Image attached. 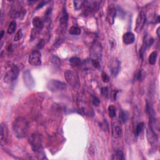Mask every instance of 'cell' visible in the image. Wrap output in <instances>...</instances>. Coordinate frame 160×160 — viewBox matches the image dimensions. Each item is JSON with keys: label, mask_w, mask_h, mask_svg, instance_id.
I'll return each instance as SVG.
<instances>
[{"label": "cell", "mask_w": 160, "mask_h": 160, "mask_svg": "<svg viewBox=\"0 0 160 160\" xmlns=\"http://www.w3.org/2000/svg\"><path fill=\"white\" fill-rule=\"evenodd\" d=\"M29 124L25 118L18 117L13 122V130L18 138H23L28 132Z\"/></svg>", "instance_id": "obj_1"}, {"label": "cell", "mask_w": 160, "mask_h": 160, "mask_svg": "<svg viewBox=\"0 0 160 160\" xmlns=\"http://www.w3.org/2000/svg\"><path fill=\"white\" fill-rule=\"evenodd\" d=\"M29 143L35 153H39L43 149L42 136L37 133L32 134L29 138Z\"/></svg>", "instance_id": "obj_2"}, {"label": "cell", "mask_w": 160, "mask_h": 160, "mask_svg": "<svg viewBox=\"0 0 160 160\" xmlns=\"http://www.w3.org/2000/svg\"><path fill=\"white\" fill-rule=\"evenodd\" d=\"M65 78L68 84L74 89L79 88L80 85V81L79 76L77 73L70 70H67L65 72Z\"/></svg>", "instance_id": "obj_3"}, {"label": "cell", "mask_w": 160, "mask_h": 160, "mask_svg": "<svg viewBox=\"0 0 160 160\" xmlns=\"http://www.w3.org/2000/svg\"><path fill=\"white\" fill-rule=\"evenodd\" d=\"M19 68L16 65L12 66L10 69L6 72L5 75H4V82H6V83H10L13 81H15L17 80L18 75H19Z\"/></svg>", "instance_id": "obj_4"}, {"label": "cell", "mask_w": 160, "mask_h": 160, "mask_svg": "<svg viewBox=\"0 0 160 160\" xmlns=\"http://www.w3.org/2000/svg\"><path fill=\"white\" fill-rule=\"evenodd\" d=\"M66 84L61 81L56 80H50L47 84L48 89L51 92H58L65 90L66 88Z\"/></svg>", "instance_id": "obj_5"}, {"label": "cell", "mask_w": 160, "mask_h": 160, "mask_svg": "<svg viewBox=\"0 0 160 160\" xmlns=\"http://www.w3.org/2000/svg\"><path fill=\"white\" fill-rule=\"evenodd\" d=\"M109 68L110 70L111 74L113 77H116L121 69V62L117 58H111L108 63Z\"/></svg>", "instance_id": "obj_6"}, {"label": "cell", "mask_w": 160, "mask_h": 160, "mask_svg": "<svg viewBox=\"0 0 160 160\" xmlns=\"http://www.w3.org/2000/svg\"><path fill=\"white\" fill-rule=\"evenodd\" d=\"M23 79L24 84L27 88L29 90L34 88L35 86V81L31 72L28 70H25L23 73Z\"/></svg>", "instance_id": "obj_7"}, {"label": "cell", "mask_w": 160, "mask_h": 160, "mask_svg": "<svg viewBox=\"0 0 160 160\" xmlns=\"http://www.w3.org/2000/svg\"><path fill=\"white\" fill-rule=\"evenodd\" d=\"M28 62L31 65L38 66L42 65V54L39 50H34L28 58Z\"/></svg>", "instance_id": "obj_8"}, {"label": "cell", "mask_w": 160, "mask_h": 160, "mask_svg": "<svg viewBox=\"0 0 160 160\" xmlns=\"http://www.w3.org/2000/svg\"><path fill=\"white\" fill-rule=\"evenodd\" d=\"M146 22V16L145 13L143 11H141L136 18V26H135V31L137 33H140L143 28Z\"/></svg>", "instance_id": "obj_9"}, {"label": "cell", "mask_w": 160, "mask_h": 160, "mask_svg": "<svg viewBox=\"0 0 160 160\" xmlns=\"http://www.w3.org/2000/svg\"><path fill=\"white\" fill-rule=\"evenodd\" d=\"M116 16V9L114 4H110L108 7L106 13V20L108 23L112 25L115 23V20Z\"/></svg>", "instance_id": "obj_10"}, {"label": "cell", "mask_w": 160, "mask_h": 160, "mask_svg": "<svg viewBox=\"0 0 160 160\" xmlns=\"http://www.w3.org/2000/svg\"><path fill=\"white\" fill-rule=\"evenodd\" d=\"M111 133L114 138H120L122 135V127L118 121H113L111 125Z\"/></svg>", "instance_id": "obj_11"}, {"label": "cell", "mask_w": 160, "mask_h": 160, "mask_svg": "<svg viewBox=\"0 0 160 160\" xmlns=\"http://www.w3.org/2000/svg\"><path fill=\"white\" fill-rule=\"evenodd\" d=\"M85 11L86 14H90L97 11L99 7V2L98 1H85Z\"/></svg>", "instance_id": "obj_12"}, {"label": "cell", "mask_w": 160, "mask_h": 160, "mask_svg": "<svg viewBox=\"0 0 160 160\" xmlns=\"http://www.w3.org/2000/svg\"><path fill=\"white\" fill-rule=\"evenodd\" d=\"M101 47L99 44L95 43L92 46L90 50L91 59H98L100 60L101 58Z\"/></svg>", "instance_id": "obj_13"}, {"label": "cell", "mask_w": 160, "mask_h": 160, "mask_svg": "<svg viewBox=\"0 0 160 160\" xmlns=\"http://www.w3.org/2000/svg\"><path fill=\"white\" fill-rule=\"evenodd\" d=\"M146 135H147V139L148 142L152 144H156L158 141V136L156 132L154 130H153L152 128H149L147 130L146 132Z\"/></svg>", "instance_id": "obj_14"}, {"label": "cell", "mask_w": 160, "mask_h": 160, "mask_svg": "<svg viewBox=\"0 0 160 160\" xmlns=\"http://www.w3.org/2000/svg\"><path fill=\"white\" fill-rule=\"evenodd\" d=\"M68 14L66 10L65 7H63L62 11V15L60 18V20H59V24H60L61 28L62 31H65L68 26Z\"/></svg>", "instance_id": "obj_15"}, {"label": "cell", "mask_w": 160, "mask_h": 160, "mask_svg": "<svg viewBox=\"0 0 160 160\" xmlns=\"http://www.w3.org/2000/svg\"><path fill=\"white\" fill-rule=\"evenodd\" d=\"M154 43V39L152 37H149V36H146V37H144V39L143 40V47L141 49V56H142L146 51V50L148 48H150L152 47V45Z\"/></svg>", "instance_id": "obj_16"}, {"label": "cell", "mask_w": 160, "mask_h": 160, "mask_svg": "<svg viewBox=\"0 0 160 160\" xmlns=\"http://www.w3.org/2000/svg\"><path fill=\"white\" fill-rule=\"evenodd\" d=\"M135 40V35L131 32H126L123 36V42L125 44H131L133 43Z\"/></svg>", "instance_id": "obj_17"}, {"label": "cell", "mask_w": 160, "mask_h": 160, "mask_svg": "<svg viewBox=\"0 0 160 160\" xmlns=\"http://www.w3.org/2000/svg\"><path fill=\"white\" fill-rule=\"evenodd\" d=\"M32 23H33L35 29L38 31H40L44 27V22L39 17H35L33 19Z\"/></svg>", "instance_id": "obj_18"}, {"label": "cell", "mask_w": 160, "mask_h": 160, "mask_svg": "<svg viewBox=\"0 0 160 160\" xmlns=\"http://www.w3.org/2000/svg\"><path fill=\"white\" fill-rule=\"evenodd\" d=\"M8 137V128L6 125L1 123V143L3 144V141L5 142Z\"/></svg>", "instance_id": "obj_19"}, {"label": "cell", "mask_w": 160, "mask_h": 160, "mask_svg": "<svg viewBox=\"0 0 160 160\" xmlns=\"http://www.w3.org/2000/svg\"><path fill=\"white\" fill-rule=\"evenodd\" d=\"M112 159L113 160H125V157L123 152L121 150L118 149L112 155Z\"/></svg>", "instance_id": "obj_20"}, {"label": "cell", "mask_w": 160, "mask_h": 160, "mask_svg": "<svg viewBox=\"0 0 160 160\" xmlns=\"http://www.w3.org/2000/svg\"><path fill=\"white\" fill-rule=\"evenodd\" d=\"M69 61L73 67H79L82 65L81 59L78 57H71L69 59Z\"/></svg>", "instance_id": "obj_21"}, {"label": "cell", "mask_w": 160, "mask_h": 160, "mask_svg": "<svg viewBox=\"0 0 160 160\" xmlns=\"http://www.w3.org/2000/svg\"><path fill=\"white\" fill-rule=\"evenodd\" d=\"M157 56H158V53L156 51H154L150 54V55L148 58V61H149L150 65H153L155 63H156Z\"/></svg>", "instance_id": "obj_22"}, {"label": "cell", "mask_w": 160, "mask_h": 160, "mask_svg": "<svg viewBox=\"0 0 160 160\" xmlns=\"http://www.w3.org/2000/svg\"><path fill=\"white\" fill-rule=\"evenodd\" d=\"M144 123L143 122H140L138 125H137L136 130H135V135L136 137H138L141 133H142V131L144 130Z\"/></svg>", "instance_id": "obj_23"}, {"label": "cell", "mask_w": 160, "mask_h": 160, "mask_svg": "<svg viewBox=\"0 0 160 160\" xmlns=\"http://www.w3.org/2000/svg\"><path fill=\"white\" fill-rule=\"evenodd\" d=\"M16 29V22L15 21H11L8 28V33L9 35H12L13 33H15V31Z\"/></svg>", "instance_id": "obj_24"}, {"label": "cell", "mask_w": 160, "mask_h": 160, "mask_svg": "<svg viewBox=\"0 0 160 160\" xmlns=\"http://www.w3.org/2000/svg\"><path fill=\"white\" fill-rule=\"evenodd\" d=\"M81 29L79 28V27H78L76 26H71L69 30V33L73 35H79L81 34Z\"/></svg>", "instance_id": "obj_25"}, {"label": "cell", "mask_w": 160, "mask_h": 160, "mask_svg": "<svg viewBox=\"0 0 160 160\" xmlns=\"http://www.w3.org/2000/svg\"><path fill=\"white\" fill-rule=\"evenodd\" d=\"M129 114L126 111H122L120 114V121L123 123H126L128 120Z\"/></svg>", "instance_id": "obj_26"}, {"label": "cell", "mask_w": 160, "mask_h": 160, "mask_svg": "<svg viewBox=\"0 0 160 160\" xmlns=\"http://www.w3.org/2000/svg\"><path fill=\"white\" fill-rule=\"evenodd\" d=\"M108 112H109V116L111 118H115L116 116V110L115 107L113 106V105H110L108 107Z\"/></svg>", "instance_id": "obj_27"}, {"label": "cell", "mask_w": 160, "mask_h": 160, "mask_svg": "<svg viewBox=\"0 0 160 160\" xmlns=\"http://www.w3.org/2000/svg\"><path fill=\"white\" fill-rule=\"evenodd\" d=\"M74 4V7L76 10H80V9L84 7L85 1H73Z\"/></svg>", "instance_id": "obj_28"}, {"label": "cell", "mask_w": 160, "mask_h": 160, "mask_svg": "<svg viewBox=\"0 0 160 160\" xmlns=\"http://www.w3.org/2000/svg\"><path fill=\"white\" fill-rule=\"evenodd\" d=\"M23 37V31L22 30H19L17 33H16L15 37H14V41L15 42H18L20 41Z\"/></svg>", "instance_id": "obj_29"}, {"label": "cell", "mask_w": 160, "mask_h": 160, "mask_svg": "<svg viewBox=\"0 0 160 160\" xmlns=\"http://www.w3.org/2000/svg\"><path fill=\"white\" fill-rule=\"evenodd\" d=\"M91 63L95 68L99 69L101 68V63H100L99 60H98V59H91Z\"/></svg>", "instance_id": "obj_30"}, {"label": "cell", "mask_w": 160, "mask_h": 160, "mask_svg": "<svg viewBox=\"0 0 160 160\" xmlns=\"http://www.w3.org/2000/svg\"><path fill=\"white\" fill-rule=\"evenodd\" d=\"M92 103L93 104L94 106H99V104H100V100L99 98L96 97V96H92Z\"/></svg>", "instance_id": "obj_31"}, {"label": "cell", "mask_w": 160, "mask_h": 160, "mask_svg": "<svg viewBox=\"0 0 160 160\" xmlns=\"http://www.w3.org/2000/svg\"><path fill=\"white\" fill-rule=\"evenodd\" d=\"M101 78L104 83H108L109 81V76L106 74V73L103 72L101 74Z\"/></svg>", "instance_id": "obj_32"}, {"label": "cell", "mask_w": 160, "mask_h": 160, "mask_svg": "<svg viewBox=\"0 0 160 160\" xmlns=\"http://www.w3.org/2000/svg\"><path fill=\"white\" fill-rule=\"evenodd\" d=\"M101 93L104 97L108 98V87H106V86H105V87H103L101 90Z\"/></svg>", "instance_id": "obj_33"}, {"label": "cell", "mask_w": 160, "mask_h": 160, "mask_svg": "<svg viewBox=\"0 0 160 160\" xmlns=\"http://www.w3.org/2000/svg\"><path fill=\"white\" fill-rule=\"evenodd\" d=\"M118 93V90H114L111 92V98L113 101H116V97H117Z\"/></svg>", "instance_id": "obj_34"}, {"label": "cell", "mask_w": 160, "mask_h": 160, "mask_svg": "<svg viewBox=\"0 0 160 160\" xmlns=\"http://www.w3.org/2000/svg\"><path fill=\"white\" fill-rule=\"evenodd\" d=\"M48 3H49V1H42V2H41V3L38 4V5L37 9L42 8V7H43L44 5H46V4H47Z\"/></svg>", "instance_id": "obj_35"}, {"label": "cell", "mask_w": 160, "mask_h": 160, "mask_svg": "<svg viewBox=\"0 0 160 160\" xmlns=\"http://www.w3.org/2000/svg\"><path fill=\"white\" fill-rule=\"evenodd\" d=\"M136 78L138 80H141V79H142V71H141V70H140L139 72L138 73V74H137V76H136Z\"/></svg>", "instance_id": "obj_36"}, {"label": "cell", "mask_w": 160, "mask_h": 160, "mask_svg": "<svg viewBox=\"0 0 160 160\" xmlns=\"http://www.w3.org/2000/svg\"><path fill=\"white\" fill-rule=\"evenodd\" d=\"M44 42H43V40L42 39V41H41V42H39V43L38 44V46H37V47H38V49H41V48H42L43 47V46H44Z\"/></svg>", "instance_id": "obj_37"}, {"label": "cell", "mask_w": 160, "mask_h": 160, "mask_svg": "<svg viewBox=\"0 0 160 160\" xmlns=\"http://www.w3.org/2000/svg\"><path fill=\"white\" fill-rule=\"evenodd\" d=\"M4 35V31L3 30H2V31H1V33H0V35H1V39L3 38Z\"/></svg>", "instance_id": "obj_38"}, {"label": "cell", "mask_w": 160, "mask_h": 160, "mask_svg": "<svg viewBox=\"0 0 160 160\" xmlns=\"http://www.w3.org/2000/svg\"><path fill=\"white\" fill-rule=\"evenodd\" d=\"M159 27L158 28L157 30V35H158V37H159Z\"/></svg>", "instance_id": "obj_39"}]
</instances>
